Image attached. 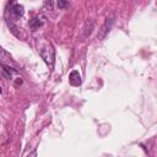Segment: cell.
Listing matches in <instances>:
<instances>
[{
	"mask_svg": "<svg viewBox=\"0 0 157 157\" xmlns=\"http://www.w3.org/2000/svg\"><path fill=\"white\" fill-rule=\"evenodd\" d=\"M9 11H10V16H11L12 18H20V17H22L23 13H25L23 6H22L21 4H18V2H11Z\"/></svg>",
	"mask_w": 157,
	"mask_h": 157,
	"instance_id": "cell-4",
	"label": "cell"
},
{
	"mask_svg": "<svg viewBox=\"0 0 157 157\" xmlns=\"http://www.w3.org/2000/svg\"><path fill=\"white\" fill-rule=\"evenodd\" d=\"M38 52H39L40 58L44 60V63L50 69H53L54 63H55V50H54L53 44L50 42H48V40H43L38 45Z\"/></svg>",
	"mask_w": 157,
	"mask_h": 157,
	"instance_id": "cell-1",
	"label": "cell"
},
{
	"mask_svg": "<svg viewBox=\"0 0 157 157\" xmlns=\"http://www.w3.org/2000/svg\"><path fill=\"white\" fill-rule=\"evenodd\" d=\"M27 157H37V151H36V150H34V151H33V152H32V153H29V155H28V156H27Z\"/></svg>",
	"mask_w": 157,
	"mask_h": 157,
	"instance_id": "cell-9",
	"label": "cell"
},
{
	"mask_svg": "<svg viewBox=\"0 0 157 157\" xmlns=\"http://www.w3.org/2000/svg\"><path fill=\"white\" fill-rule=\"evenodd\" d=\"M69 5V2H66V1H59L58 2V7L59 9H64L65 6H67Z\"/></svg>",
	"mask_w": 157,
	"mask_h": 157,
	"instance_id": "cell-8",
	"label": "cell"
},
{
	"mask_svg": "<svg viewBox=\"0 0 157 157\" xmlns=\"http://www.w3.org/2000/svg\"><path fill=\"white\" fill-rule=\"evenodd\" d=\"M44 22H45V17H44L43 15H37V16H34L33 18L29 20L28 26H29L31 31H37L39 27H42V26L44 25Z\"/></svg>",
	"mask_w": 157,
	"mask_h": 157,
	"instance_id": "cell-5",
	"label": "cell"
},
{
	"mask_svg": "<svg viewBox=\"0 0 157 157\" xmlns=\"http://www.w3.org/2000/svg\"><path fill=\"white\" fill-rule=\"evenodd\" d=\"M12 63L11 56L5 52L2 47H0V65H10Z\"/></svg>",
	"mask_w": 157,
	"mask_h": 157,
	"instance_id": "cell-7",
	"label": "cell"
},
{
	"mask_svg": "<svg viewBox=\"0 0 157 157\" xmlns=\"http://www.w3.org/2000/svg\"><path fill=\"white\" fill-rule=\"evenodd\" d=\"M113 23H114V15H110L109 17L105 18L103 26L101 27V29H99V32H98V39H99V40H103V39L105 38V36H107L108 32L110 31Z\"/></svg>",
	"mask_w": 157,
	"mask_h": 157,
	"instance_id": "cell-3",
	"label": "cell"
},
{
	"mask_svg": "<svg viewBox=\"0 0 157 157\" xmlns=\"http://www.w3.org/2000/svg\"><path fill=\"white\" fill-rule=\"evenodd\" d=\"M69 81H70V85H71V86H75V87L81 86L82 78H81L80 72H78L77 70H72V71L70 72V75H69Z\"/></svg>",
	"mask_w": 157,
	"mask_h": 157,
	"instance_id": "cell-6",
	"label": "cell"
},
{
	"mask_svg": "<svg viewBox=\"0 0 157 157\" xmlns=\"http://www.w3.org/2000/svg\"><path fill=\"white\" fill-rule=\"evenodd\" d=\"M1 92H2V90H1V87H0V93H1Z\"/></svg>",
	"mask_w": 157,
	"mask_h": 157,
	"instance_id": "cell-10",
	"label": "cell"
},
{
	"mask_svg": "<svg viewBox=\"0 0 157 157\" xmlns=\"http://www.w3.org/2000/svg\"><path fill=\"white\" fill-rule=\"evenodd\" d=\"M1 67H2L4 76L7 77L9 80H11L15 83V86L22 85V78H21V76H18V71L16 69H13L10 65H1Z\"/></svg>",
	"mask_w": 157,
	"mask_h": 157,
	"instance_id": "cell-2",
	"label": "cell"
}]
</instances>
